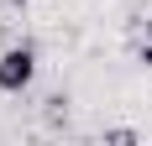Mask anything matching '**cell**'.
<instances>
[{
    "label": "cell",
    "mask_w": 152,
    "mask_h": 146,
    "mask_svg": "<svg viewBox=\"0 0 152 146\" xmlns=\"http://www.w3.org/2000/svg\"><path fill=\"white\" fill-rule=\"evenodd\" d=\"M31 78H37V47L31 42H16L0 52V94H26Z\"/></svg>",
    "instance_id": "cell-1"
},
{
    "label": "cell",
    "mask_w": 152,
    "mask_h": 146,
    "mask_svg": "<svg viewBox=\"0 0 152 146\" xmlns=\"http://www.w3.org/2000/svg\"><path fill=\"white\" fill-rule=\"evenodd\" d=\"M137 52H142V63L152 68V21H147V31H142V47H137Z\"/></svg>",
    "instance_id": "cell-2"
}]
</instances>
